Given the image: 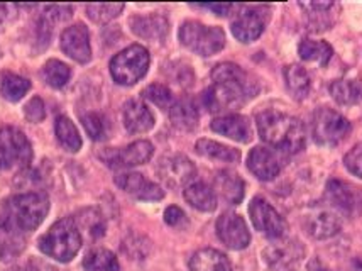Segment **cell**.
Returning <instances> with one entry per match:
<instances>
[{
  "mask_svg": "<svg viewBox=\"0 0 362 271\" xmlns=\"http://www.w3.org/2000/svg\"><path fill=\"white\" fill-rule=\"evenodd\" d=\"M212 80V87L204 93V105L210 112L239 109L259 92V83L234 63L217 64Z\"/></svg>",
  "mask_w": 362,
  "mask_h": 271,
  "instance_id": "obj_1",
  "label": "cell"
},
{
  "mask_svg": "<svg viewBox=\"0 0 362 271\" xmlns=\"http://www.w3.org/2000/svg\"><path fill=\"white\" fill-rule=\"evenodd\" d=\"M259 137L278 153L296 154L303 149L307 131L298 117L278 110H264L256 117Z\"/></svg>",
  "mask_w": 362,
  "mask_h": 271,
  "instance_id": "obj_2",
  "label": "cell"
},
{
  "mask_svg": "<svg viewBox=\"0 0 362 271\" xmlns=\"http://www.w3.org/2000/svg\"><path fill=\"white\" fill-rule=\"evenodd\" d=\"M49 210V199L45 192H29L14 195L4 202L0 210V224L21 234L41 226Z\"/></svg>",
  "mask_w": 362,
  "mask_h": 271,
  "instance_id": "obj_3",
  "label": "cell"
},
{
  "mask_svg": "<svg viewBox=\"0 0 362 271\" xmlns=\"http://www.w3.org/2000/svg\"><path fill=\"white\" fill-rule=\"evenodd\" d=\"M81 243L83 238L76 227L75 219L64 217L51 226L45 236H41L37 246L46 256L53 258L59 263H68L78 255Z\"/></svg>",
  "mask_w": 362,
  "mask_h": 271,
  "instance_id": "obj_4",
  "label": "cell"
},
{
  "mask_svg": "<svg viewBox=\"0 0 362 271\" xmlns=\"http://www.w3.org/2000/svg\"><path fill=\"white\" fill-rule=\"evenodd\" d=\"M180 41L185 48L200 56H214L226 46V33L217 25H205L198 21H187L180 28Z\"/></svg>",
  "mask_w": 362,
  "mask_h": 271,
  "instance_id": "obj_5",
  "label": "cell"
},
{
  "mask_svg": "<svg viewBox=\"0 0 362 271\" xmlns=\"http://www.w3.org/2000/svg\"><path fill=\"white\" fill-rule=\"evenodd\" d=\"M149 53L144 46L132 45L115 54L110 62V73L112 79L117 81L119 85L131 87L144 79V75L149 70Z\"/></svg>",
  "mask_w": 362,
  "mask_h": 271,
  "instance_id": "obj_6",
  "label": "cell"
},
{
  "mask_svg": "<svg viewBox=\"0 0 362 271\" xmlns=\"http://www.w3.org/2000/svg\"><path fill=\"white\" fill-rule=\"evenodd\" d=\"M351 122L330 107H318L312 117V136L320 146H337L351 134Z\"/></svg>",
  "mask_w": 362,
  "mask_h": 271,
  "instance_id": "obj_7",
  "label": "cell"
},
{
  "mask_svg": "<svg viewBox=\"0 0 362 271\" xmlns=\"http://www.w3.org/2000/svg\"><path fill=\"white\" fill-rule=\"evenodd\" d=\"M33 160V146L17 127H0V170L24 168Z\"/></svg>",
  "mask_w": 362,
  "mask_h": 271,
  "instance_id": "obj_8",
  "label": "cell"
},
{
  "mask_svg": "<svg viewBox=\"0 0 362 271\" xmlns=\"http://www.w3.org/2000/svg\"><path fill=\"white\" fill-rule=\"evenodd\" d=\"M325 200L337 212L347 217L362 214V187L344 180H330L325 187Z\"/></svg>",
  "mask_w": 362,
  "mask_h": 271,
  "instance_id": "obj_9",
  "label": "cell"
},
{
  "mask_svg": "<svg viewBox=\"0 0 362 271\" xmlns=\"http://www.w3.org/2000/svg\"><path fill=\"white\" fill-rule=\"evenodd\" d=\"M249 214L251 221L257 231L268 236L271 239H281L286 234V221L281 217V214L276 210L268 200L262 197H256L249 205Z\"/></svg>",
  "mask_w": 362,
  "mask_h": 271,
  "instance_id": "obj_10",
  "label": "cell"
},
{
  "mask_svg": "<svg viewBox=\"0 0 362 271\" xmlns=\"http://www.w3.org/2000/svg\"><path fill=\"white\" fill-rule=\"evenodd\" d=\"M268 19L269 11L266 7H245L232 21V34L240 42L256 41L264 31Z\"/></svg>",
  "mask_w": 362,
  "mask_h": 271,
  "instance_id": "obj_11",
  "label": "cell"
},
{
  "mask_svg": "<svg viewBox=\"0 0 362 271\" xmlns=\"http://www.w3.org/2000/svg\"><path fill=\"white\" fill-rule=\"evenodd\" d=\"M303 246L295 239H284L264 249V261L274 271H293L303 258Z\"/></svg>",
  "mask_w": 362,
  "mask_h": 271,
  "instance_id": "obj_12",
  "label": "cell"
},
{
  "mask_svg": "<svg viewBox=\"0 0 362 271\" xmlns=\"http://www.w3.org/2000/svg\"><path fill=\"white\" fill-rule=\"evenodd\" d=\"M154 146L149 141H136L122 149H107L100 158L112 168H129L148 163L153 158Z\"/></svg>",
  "mask_w": 362,
  "mask_h": 271,
  "instance_id": "obj_13",
  "label": "cell"
},
{
  "mask_svg": "<svg viewBox=\"0 0 362 271\" xmlns=\"http://www.w3.org/2000/svg\"><path fill=\"white\" fill-rule=\"evenodd\" d=\"M158 173L170 187H187L197 176V168L183 154H171L159 161Z\"/></svg>",
  "mask_w": 362,
  "mask_h": 271,
  "instance_id": "obj_14",
  "label": "cell"
},
{
  "mask_svg": "<svg viewBox=\"0 0 362 271\" xmlns=\"http://www.w3.org/2000/svg\"><path fill=\"white\" fill-rule=\"evenodd\" d=\"M217 236L227 248L245 249L251 243V232L247 229V224L239 214L226 212L217 221Z\"/></svg>",
  "mask_w": 362,
  "mask_h": 271,
  "instance_id": "obj_15",
  "label": "cell"
},
{
  "mask_svg": "<svg viewBox=\"0 0 362 271\" xmlns=\"http://www.w3.org/2000/svg\"><path fill=\"white\" fill-rule=\"evenodd\" d=\"M247 168L256 178L262 180V182H271V180H274L276 176L281 173L283 163L276 149L257 146V148H254L249 153Z\"/></svg>",
  "mask_w": 362,
  "mask_h": 271,
  "instance_id": "obj_16",
  "label": "cell"
},
{
  "mask_svg": "<svg viewBox=\"0 0 362 271\" xmlns=\"http://www.w3.org/2000/svg\"><path fill=\"white\" fill-rule=\"evenodd\" d=\"M115 185L136 200L156 202L165 199V190L141 173H122L115 176Z\"/></svg>",
  "mask_w": 362,
  "mask_h": 271,
  "instance_id": "obj_17",
  "label": "cell"
},
{
  "mask_svg": "<svg viewBox=\"0 0 362 271\" xmlns=\"http://www.w3.org/2000/svg\"><path fill=\"white\" fill-rule=\"evenodd\" d=\"M62 50L76 63H88L92 59V46L87 25L73 24L62 33Z\"/></svg>",
  "mask_w": 362,
  "mask_h": 271,
  "instance_id": "obj_18",
  "label": "cell"
},
{
  "mask_svg": "<svg viewBox=\"0 0 362 271\" xmlns=\"http://www.w3.org/2000/svg\"><path fill=\"white\" fill-rule=\"evenodd\" d=\"M305 227L313 239H330L339 234L342 222L330 209H313L305 217Z\"/></svg>",
  "mask_w": 362,
  "mask_h": 271,
  "instance_id": "obj_19",
  "label": "cell"
},
{
  "mask_svg": "<svg viewBox=\"0 0 362 271\" xmlns=\"http://www.w3.org/2000/svg\"><path fill=\"white\" fill-rule=\"evenodd\" d=\"M310 31L320 33L330 29L337 21L339 4L335 2H300Z\"/></svg>",
  "mask_w": 362,
  "mask_h": 271,
  "instance_id": "obj_20",
  "label": "cell"
},
{
  "mask_svg": "<svg viewBox=\"0 0 362 271\" xmlns=\"http://www.w3.org/2000/svg\"><path fill=\"white\" fill-rule=\"evenodd\" d=\"M214 132L228 137V139L237 141V143H249L252 139V127L247 117L239 114L222 115L212 120L210 124Z\"/></svg>",
  "mask_w": 362,
  "mask_h": 271,
  "instance_id": "obj_21",
  "label": "cell"
},
{
  "mask_svg": "<svg viewBox=\"0 0 362 271\" xmlns=\"http://www.w3.org/2000/svg\"><path fill=\"white\" fill-rule=\"evenodd\" d=\"M132 33L136 36L142 38L148 41H161L165 40L168 31H170V24L168 19L161 14H149V16H134L129 21Z\"/></svg>",
  "mask_w": 362,
  "mask_h": 271,
  "instance_id": "obj_22",
  "label": "cell"
},
{
  "mask_svg": "<svg viewBox=\"0 0 362 271\" xmlns=\"http://www.w3.org/2000/svg\"><path fill=\"white\" fill-rule=\"evenodd\" d=\"M124 126L131 134L148 132L154 127V115L142 100H129L122 109Z\"/></svg>",
  "mask_w": 362,
  "mask_h": 271,
  "instance_id": "obj_23",
  "label": "cell"
},
{
  "mask_svg": "<svg viewBox=\"0 0 362 271\" xmlns=\"http://www.w3.org/2000/svg\"><path fill=\"white\" fill-rule=\"evenodd\" d=\"M214 192H217L227 204L237 205L244 199L245 185L244 180L234 171L221 170L214 178Z\"/></svg>",
  "mask_w": 362,
  "mask_h": 271,
  "instance_id": "obj_24",
  "label": "cell"
},
{
  "mask_svg": "<svg viewBox=\"0 0 362 271\" xmlns=\"http://www.w3.org/2000/svg\"><path fill=\"white\" fill-rule=\"evenodd\" d=\"M183 197L193 209L202 210V212H212L217 209V195L214 188L204 182H192L187 185Z\"/></svg>",
  "mask_w": 362,
  "mask_h": 271,
  "instance_id": "obj_25",
  "label": "cell"
},
{
  "mask_svg": "<svg viewBox=\"0 0 362 271\" xmlns=\"http://www.w3.org/2000/svg\"><path fill=\"white\" fill-rule=\"evenodd\" d=\"M189 270L192 271H232L230 260L217 251V249L205 248L197 251L189 260Z\"/></svg>",
  "mask_w": 362,
  "mask_h": 271,
  "instance_id": "obj_26",
  "label": "cell"
},
{
  "mask_svg": "<svg viewBox=\"0 0 362 271\" xmlns=\"http://www.w3.org/2000/svg\"><path fill=\"white\" fill-rule=\"evenodd\" d=\"M170 119L173 126L181 129V131H192V129L197 127L200 114H198V107L195 102L192 98L183 97L176 100L170 109Z\"/></svg>",
  "mask_w": 362,
  "mask_h": 271,
  "instance_id": "obj_27",
  "label": "cell"
},
{
  "mask_svg": "<svg viewBox=\"0 0 362 271\" xmlns=\"http://www.w3.org/2000/svg\"><path fill=\"white\" fill-rule=\"evenodd\" d=\"M330 96L340 105H356L362 100V79H340L330 85Z\"/></svg>",
  "mask_w": 362,
  "mask_h": 271,
  "instance_id": "obj_28",
  "label": "cell"
},
{
  "mask_svg": "<svg viewBox=\"0 0 362 271\" xmlns=\"http://www.w3.org/2000/svg\"><path fill=\"white\" fill-rule=\"evenodd\" d=\"M284 80H286V87L290 90L291 97H295L296 100H303L308 97L312 81H310L308 71L300 64H290L284 68Z\"/></svg>",
  "mask_w": 362,
  "mask_h": 271,
  "instance_id": "obj_29",
  "label": "cell"
},
{
  "mask_svg": "<svg viewBox=\"0 0 362 271\" xmlns=\"http://www.w3.org/2000/svg\"><path fill=\"white\" fill-rule=\"evenodd\" d=\"M195 149L202 156L210 158V160L227 161V163H237L240 160V151L230 146H226L222 143L212 139H198L195 144Z\"/></svg>",
  "mask_w": 362,
  "mask_h": 271,
  "instance_id": "obj_30",
  "label": "cell"
},
{
  "mask_svg": "<svg viewBox=\"0 0 362 271\" xmlns=\"http://www.w3.org/2000/svg\"><path fill=\"white\" fill-rule=\"evenodd\" d=\"M31 88V81L16 73H2L0 75V93L8 102H19Z\"/></svg>",
  "mask_w": 362,
  "mask_h": 271,
  "instance_id": "obj_31",
  "label": "cell"
},
{
  "mask_svg": "<svg viewBox=\"0 0 362 271\" xmlns=\"http://www.w3.org/2000/svg\"><path fill=\"white\" fill-rule=\"evenodd\" d=\"M73 219H75L81 238L83 234H88L90 239H98L105 234V222L95 209H83Z\"/></svg>",
  "mask_w": 362,
  "mask_h": 271,
  "instance_id": "obj_32",
  "label": "cell"
},
{
  "mask_svg": "<svg viewBox=\"0 0 362 271\" xmlns=\"http://www.w3.org/2000/svg\"><path fill=\"white\" fill-rule=\"evenodd\" d=\"M54 131H56V137H58L59 144H62L66 151L70 153L80 151L81 149L80 132L75 124H73L66 115H59V117L56 119Z\"/></svg>",
  "mask_w": 362,
  "mask_h": 271,
  "instance_id": "obj_33",
  "label": "cell"
},
{
  "mask_svg": "<svg viewBox=\"0 0 362 271\" xmlns=\"http://www.w3.org/2000/svg\"><path fill=\"white\" fill-rule=\"evenodd\" d=\"M298 54L303 62H313L325 67L332 59V56H334V50L325 41L303 40L298 46Z\"/></svg>",
  "mask_w": 362,
  "mask_h": 271,
  "instance_id": "obj_34",
  "label": "cell"
},
{
  "mask_svg": "<svg viewBox=\"0 0 362 271\" xmlns=\"http://www.w3.org/2000/svg\"><path fill=\"white\" fill-rule=\"evenodd\" d=\"M83 268L85 271H119L120 265L117 256L109 249L95 248L85 256Z\"/></svg>",
  "mask_w": 362,
  "mask_h": 271,
  "instance_id": "obj_35",
  "label": "cell"
},
{
  "mask_svg": "<svg viewBox=\"0 0 362 271\" xmlns=\"http://www.w3.org/2000/svg\"><path fill=\"white\" fill-rule=\"evenodd\" d=\"M24 234L0 224V260L8 261L16 258L24 249Z\"/></svg>",
  "mask_w": 362,
  "mask_h": 271,
  "instance_id": "obj_36",
  "label": "cell"
},
{
  "mask_svg": "<svg viewBox=\"0 0 362 271\" xmlns=\"http://www.w3.org/2000/svg\"><path fill=\"white\" fill-rule=\"evenodd\" d=\"M41 73L46 83L53 88L64 87L71 79L70 67L59 62V59H49V62H46Z\"/></svg>",
  "mask_w": 362,
  "mask_h": 271,
  "instance_id": "obj_37",
  "label": "cell"
},
{
  "mask_svg": "<svg viewBox=\"0 0 362 271\" xmlns=\"http://www.w3.org/2000/svg\"><path fill=\"white\" fill-rule=\"evenodd\" d=\"M124 4H88L87 14L93 23L105 24L122 14Z\"/></svg>",
  "mask_w": 362,
  "mask_h": 271,
  "instance_id": "obj_38",
  "label": "cell"
},
{
  "mask_svg": "<svg viewBox=\"0 0 362 271\" xmlns=\"http://www.w3.org/2000/svg\"><path fill=\"white\" fill-rule=\"evenodd\" d=\"M142 97L146 98V100L153 102L154 105H158L159 109H171L175 104V98H173V93H171V90L166 87V85H161V83H153L149 85L148 88L142 90Z\"/></svg>",
  "mask_w": 362,
  "mask_h": 271,
  "instance_id": "obj_39",
  "label": "cell"
},
{
  "mask_svg": "<svg viewBox=\"0 0 362 271\" xmlns=\"http://www.w3.org/2000/svg\"><path fill=\"white\" fill-rule=\"evenodd\" d=\"M81 122H83L85 131L92 137L93 141H102L107 136V127H105V119L100 114H95V112H88V114L81 115Z\"/></svg>",
  "mask_w": 362,
  "mask_h": 271,
  "instance_id": "obj_40",
  "label": "cell"
},
{
  "mask_svg": "<svg viewBox=\"0 0 362 271\" xmlns=\"http://www.w3.org/2000/svg\"><path fill=\"white\" fill-rule=\"evenodd\" d=\"M151 249V243L142 236H131L126 243H124V251L132 260H144L148 256Z\"/></svg>",
  "mask_w": 362,
  "mask_h": 271,
  "instance_id": "obj_41",
  "label": "cell"
},
{
  "mask_svg": "<svg viewBox=\"0 0 362 271\" xmlns=\"http://www.w3.org/2000/svg\"><path fill=\"white\" fill-rule=\"evenodd\" d=\"M344 165L352 175L362 178V143L356 144L354 148L344 156Z\"/></svg>",
  "mask_w": 362,
  "mask_h": 271,
  "instance_id": "obj_42",
  "label": "cell"
},
{
  "mask_svg": "<svg viewBox=\"0 0 362 271\" xmlns=\"http://www.w3.org/2000/svg\"><path fill=\"white\" fill-rule=\"evenodd\" d=\"M24 115L29 122H34V124L41 122V120L45 119V115H46L45 104H42V100L40 97H34L28 102V105L24 107Z\"/></svg>",
  "mask_w": 362,
  "mask_h": 271,
  "instance_id": "obj_43",
  "label": "cell"
},
{
  "mask_svg": "<svg viewBox=\"0 0 362 271\" xmlns=\"http://www.w3.org/2000/svg\"><path fill=\"white\" fill-rule=\"evenodd\" d=\"M165 222L171 227H181L187 224V214L176 205H171L165 210Z\"/></svg>",
  "mask_w": 362,
  "mask_h": 271,
  "instance_id": "obj_44",
  "label": "cell"
},
{
  "mask_svg": "<svg viewBox=\"0 0 362 271\" xmlns=\"http://www.w3.org/2000/svg\"><path fill=\"white\" fill-rule=\"evenodd\" d=\"M198 7H205V8H210V11L217 12L218 16H227L228 12L234 8V6L232 4H202V6Z\"/></svg>",
  "mask_w": 362,
  "mask_h": 271,
  "instance_id": "obj_45",
  "label": "cell"
},
{
  "mask_svg": "<svg viewBox=\"0 0 362 271\" xmlns=\"http://www.w3.org/2000/svg\"><path fill=\"white\" fill-rule=\"evenodd\" d=\"M317 266H318V270H315V268H313V266H310V270H312V271H329V270L322 268V265H320V263H318V261H317Z\"/></svg>",
  "mask_w": 362,
  "mask_h": 271,
  "instance_id": "obj_46",
  "label": "cell"
}]
</instances>
